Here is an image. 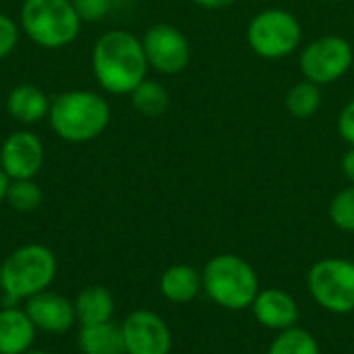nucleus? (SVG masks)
<instances>
[{"instance_id": "1", "label": "nucleus", "mask_w": 354, "mask_h": 354, "mask_svg": "<svg viewBox=\"0 0 354 354\" xmlns=\"http://www.w3.org/2000/svg\"><path fill=\"white\" fill-rule=\"evenodd\" d=\"M147 58L137 35L124 29H112L97 37L91 50V71L100 87L114 95L131 91L147 79Z\"/></svg>"}, {"instance_id": "2", "label": "nucleus", "mask_w": 354, "mask_h": 354, "mask_svg": "<svg viewBox=\"0 0 354 354\" xmlns=\"http://www.w3.org/2000/svg\"><path fill=\"white\" fill-rule=\"evenodd\" d=\"M48 122L66 143H87L110 124V104L91 89H71L50 102Z\"/></svg>"}, {"instance_id": "3", "label": "nucleus", "mask_w": 354, "mask_h": 354, "mask_svg": "<svg viewBox=\"0 0 354 354\" xmlns=\"http://www.w3.org/2000/svg\"><path fill=\"white\" fill-rule=\"evenodd\" d=\"M201 282L207 299L226 311L251 309L261 290L255 268L232 253L212 257L201 270Z\"/></svg>"}, {"instance_id": "4", "label": "nucleus", "mask_w": 354, "mask_h": 354, "mask_svg": "<svg viewBox=\"0 0 354 354\" xmlns=\"http://www.w3.org/2000/svg\"><path fill=\"white\" fill-rule=\"evenodd\" d=\"M81 23L73 0H23L19 10L21 31L46 50L73 44L81 31Z\"/></svg>"}, {"instance_id": "5", "label": "nucleus", "mask_w": 354, "mask_h": 354, "mask_svg": "<svg viewBox=\"0 0 354 354\" xmlns=\"http://www.w3.org/2000/svg\"><path fill=\"white\" fill-rule=\"evenodd\" d=\"M56 257L44 245H25L2 261L0 288L10 303L27 301L52 284L56 278Z\"/></svg>"}, {"instance_id": "6", "label": "nucleus", "mask_w": 354, "mask_h": 354, "mask_svg": "<svg viewBox=\"0 0 354 354\" xmlns=\"http://www.w3.org/2000/svg\"><path fill=\"white\" fill-rule=\"evenodd\" d=\"M311 299L332 315L354 313V261L344 257H324L307 272Z\"/></svg>"}, {"instance_id": "7", "label": "nucleus", "mask_w": 354, "mask_h": 354, "mask_svg": "<svg viewBox=\"0 0 354 354\" xmlns=\"http://www.w3.org/2000/svg\"><path fill=\"white\" fill-rule=\"evenodd\" d=\"M301 23L297 17L282 8H268L253 17L247 29L251 50L261 58H284L301 44Z\"/></svg>"}, {"instance_id": "8", "label": "nucleus", "mask_w": 354, "mask_h": 354, "mask_svg": "<svg viewBox=\"0 0 354 354\" xmlns=\"http://www.w3.org/2000/svg\"><path fill=\"white\" fill-rule=\"evenodd\" d=\"M353 46L338 35L313 39L301 54V71L307 81L328 85L340 79L353 64Z\"/></svg>"}, {"instance_id": "9", "label": "nucleus", "mask_w": 354, "mask_h": 354, "mask_svg": "<svg viewBox=\"0 0 354 354\" xmlns=\"http://www.w3.org/2000/svg\"><path fill=\"white\" fill-rule=\"evenodd\" d=\"M147 64L162 75H178L189 66L191 46L183 31L172 25L160 23L145 31L141 37Z\"/></svg>"}, {"instance_id": "10", "label": "nucleus", "mask_w": 354, "mask_h": 354, "mask_svg": "<svg viewBox=\"0 0 354 354\" xmlns=\"http://www.w3.org/2000/svg\"><path fill=\"white\" fill-rule=\"evenodd\" d=\"M127 354H170L172 334L168 324L153 311L137 309L120 324Z\"/></svg>"}, {"instance_id": "11", "label": "nucleus", "mask_w": 354, "mask_h": 354, "mask_svg": "<svg viewBox=\"0 0 354 354\" xmlns=\"http://www.w3.org/2000/svg\"><path fill=\"white\" fill-rule=\"evenodd\" d=\"M44 143L31 131L10 133L0 147V168L10 180L35 178L44 166Z\"/></svg>"}, {"instance_id": "12", "label": "nucleus", "mask_w": 354, "mask_h": 354, "mask_svg": "<svg viewBox=\"0 0 354 354\" xmlns=\"http://www.w3.org/2000/svg\"><path fill=\"white\" fill-rule=\"evenodd\" d=\"M257 324L270 332H284L299 326V303L282 288H263L251 305Z\"/></svg>"}, {"instance_id": "13", "label": "nucleus", "mask_w": 354, "mask_h": 354, "mask_svg": "<svg viewBox=\"0 0 354 354\" xmlns=\"http://www.w3.org/2000/svg\"><path fill=\"white\" fill-rule=\"evenodd\" d=\"M25 313L33 322L35 330L48 332V334H64L68 332L75 322V305L64 299L62 295L44 290L31 299L25 301Z\"/></svg>"}, {"instance_id": "14", "label": "nucleus", "mask_w": 354, "mask_h": 354, "mask_svg": "<svg viewBox=\"0 0 354 354\" xmlns=\"http://www.w3.org/2000/svg\"><path fill=\"white\" fill-rule=\"evenodd\" d=\"M50 102L52 100H48V95L39 87L31 83H21L8 91L6 112L10 114L12 120L21 124H37L44 118H48Z\"/></svg>"}, {"instance_id": "15", "label": "nucleus", "mask_w": 354, "mask_h": 354, "mask_svg": "<svg viewBox=\"0 0 354 354\" xmlns=\"http://www.w3.org/2000/svg\"><path fill=\"white\" fill-rule=\"evenodd\" d=\"M35 340V326L25 309L6 307L0 311V354H23Z\"/></svg>"}, {"instance_id": "16", "label": "nucleus", "mask_w": 354, "mask_h": 354, "mask_svg": "<svg viewBox=\"0 0 354 354\" xmlns=\"http://www.w3.org/2000/svg\"><path fill=\"white\" fill-rule=\"evenodd\" d=\"M160 292L170 303H176V305L191 303L199 297V292H203L201 272L185 263L170 266L160 276Z\"/></svg>"}, {"instance_id": "17", "label": "nucleus", "mask_w": 354, "mask_h": 354, "mask_svg": "<svg viewBox=\"0 0 354 354\" xmlns=\"http://www.w3.org/2000/svg\"><path fill=\"white\" fill-rule=\"evenodd\" d=\"M75 315L81 326H95L112 322L114 315V297L104 286H87L73 301Z\"/></svg>"}, {"instance_id": "18", "label": "nucleus", "mask_w": 354, "mask_h": 354, "mask_svg": "<svg viewBox=\"0 0 354 354\" xmlns=\"http://www.w3.org/2000/svg\"><path fill=\"white\" fill-rule=\"evenodd\" d=\"M79 348L83 354H127L122 328L114 322L81 326Z\"/></svg>"}, {"instance_id": "19", "label": "nucleus", "mask_w": 354, "mask_h": 354, "mask_svg": "<svg viewBox=\"0 0 354 354\" xmlns=\"http://www.w3.org/2000/svg\"><path fill=\"white\" fill-rule=\"evenodd\" d=\"M131 104L141 116L158 118L168 110L170 95L162 83H158L153 79H145L131 91Z\"/></svg>"}, {"instance_id": "20", "label": "nucleus", "mask_w": 354, "mask_h": 354, "mask_svg": "<svg viewBox=\"0 0 354 354\" xmlns=\"http://www.w3.org/2000/svg\"><path fill=\"white\" fill-rule=\"evenodd\" d=\"M266 354H322V348L309 330L295 326L290 330L278 332Z\"/></svg>"}, {"instance_id": "21", "label": "nucleus", "mask_w": 354, "mask_h": 354, "mask_svg": "<svg viewBox=\"0 0 354 354\" xmlns=\"http://www.w3.org/2000/svg\"><path fill=\"white\" fill-rule=\"evenodd\" d=\"M322 106V89L313 81H301L286 93V108L295 118H311Z\"/></svg>"}, {"instance_id": "22", "label": "nucleus", "mask_w": 354, "mask_h": 354, "mask_svg": "<svg viewBox=\"0 0 354 354\" xmlns=\"http://www.w3.org/2000/svg\"><path fill=\"white\" fill-rule=\"evenodd\" d=\"M4 201L8 203L10 209H15L19 214H31L41 205L44 193H41V187L33 178L10 180Z\"/></svg>"}, {"instance_id": "23", "label": "nucleus", "mask_w": 354, "mask_h": 354, "mask_svg": "<svg viewBox=\"0 0 354 354\" xmlns=\"http://www.w3.org/2000/svg\"><path fill=\"white\" fill-rule=\"evenodd\" d=\"M330 220L342 232H354V185L342 189L330 203Z\"/></svg>"}, {"instance_id": "24", "label": "nucleus", "mask_w": 354, "mask_h": 354, "mask_svg": "<svg viewBox=\"0 0 354 354\" xmlns=\"http://www.w3.org/2000/svg\"><path fill=\"white\" fill-rule=\"evenodd\" d=\"M21 27L8 15L0 12V60L8 58L19 44Z\"/></svg>"}, {"instance_id": "25", "label": "nucleus", "mask_w": 354, "mask_h": 354, "mask_svg": "<svg viewBox=\"0 0 354 354\" xmlns=\"http://www.w3.org/2000/svg\"><path fill=\"white\" fill-rule=\"evenodd\" d=\"M73 4L81 21H100L112 8V0H73Z\"/></svg>"}, {"instance_id": "26", "label": "nucleus", "mask_w": 354, "mask_h": 354, "mask_svg": "<svg viewBox=\"0 0 354 354\" xmlns=\"http://www.w3.org/2000/svg\"><path fill=\"white\" fill-rule=\"evenodd\" d=\"M338 131L342 135V139L354 147V100L348 102L340 114V120H338Z\"/></svg>"}, {"instance_id": "27", "label": "nucleus", "mask_w": 354, "mask_h": 354, "mask_svg": "<svg viewBox=\"0 0 354 354\" xmlns=\"http://www.w3.org/2000/svg\"><path fill=\"white\" fill-rule=\"evenodd\" d=\"M342 172H344V176L354 185V147H351L342 156Z\"/></svg>"}, {"instance_id": "28", "label": "nucleus", "mask_w": 354, "mask_h": 354, "mask_svg": "<svg viewBox=\"0 0 354 354\" xmlns=\"http://www.w3.org/2000/svg\"><path fill=\"white\" fill-rule=\"evenodd\" d=\"M195 4H199V6H203V8H212V10H216V8H226V6H230V4H234L236 0H193Z\"/></svg>"}, {"instance_id": "29", "label": "nucleus", "mask_w": 354, "mask_h": 354, "mask_svg": "<svg viewBox=\"0 0 354 354\" xmlns=\"http://www.w3.org/2000/svg\"><path fill=\"white\" fill-rule=\"evenodd\" d=\"M8 185H10V178L4 174V170L0 168V203L6 199V189H8Z\"/></svg>"}, {"instance_id": "30", "label": "nucleus", "mask_w": 354, "mask_h": 354, "mask_svg": "<svg viewBox=\"0 0 354 354\" xmlns=\"http://www.w3.org/2000/svg\"><path fill=\"white\" fill-rule=\"evenodd\" d=\"M23 354H50V353H46V351H37V348H29V351H25Z\"/></svg>"}, {"instance_id": "31", "label": "nucleus", "mask_w": 354, "mask_h": 354, "mask_svg": "<svg viewBox=\"0 0 354 354\" xmlns=\"http://www.w3.org/2000/svg\"><path fill=\"white\" fill-rule=\"evenodd\" d=\"M0 278H2V261H0Z\"/></svg>"}, {"instance_id": "32", "label": "nucleus", "mask_w": 354, "mask_h": 354, "mask_svg": "<svg viewBox=\"0 0 354 354\" xmlns=\"http://www.w3.org/2000/svg\"><path fill=\"white\" fill-rule=\"evenodd\" d=\"M330 2H338V0H330Z\"/></svg>"}]
</instances>
